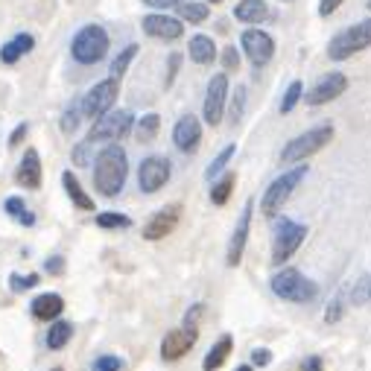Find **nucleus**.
Here are the masks:
<instances>
[{
	"mask_svg": "<svg viewBox=\"0 0 371 371\" xmlns=\"http://www.w3.org/2000/svg\"><path fill=\"white\" fill-rule=\"evenodd\" d=\"M330 140H333V126L330 123L316 126V129H310V132L298 135L296 140H289L284 147V152H281V161L284 164H296V161H304V158L316 155L319 150H325Z\"/></svg>",
	"mask_w": 371,
	"mask_h": 371,
	"instance_id": "5",
	"label": "nucleus"
},
{
	"mask_svg": "<svg viewBox=\"0 0 371 371\" xmlns=\"http://www.w3.org/2000/svg\"><path fill=\"white\" fill-rule=\"evenodd\" d=\"M71 336H73V325H71V321H53L50 333H47V348H50V351H61L64 345L71 342Z\"/></svg>",
	"mask_w": 371,
	"mask_h": 371,
	"instance_id": "26",
	"label": "nucleus"
},
{
	"mask_svg": "<svg viewBox=\"0 0 371 371\" xmlns=\"http://www.w3.org/2000/svg\"><path fill=\"white\" fill-rule=\"evenodd\" d=\"M249 228H252V202H246L243 214L237 219V228L228 240V249H225V263L228 266H240V261H243V252L249 243Z\"/></svg>",
	"mask_w": 371,
	"mask_h": 371,
	"instance_id": "14",
	"label": "nucleus"
},
{
	"mask_svg": "<svg viewBox=\"0 0 371 371\" xmlns=\"http://www.w3.org/2000/svg\"><path fill=\"white\" fill-rule=\"evenodd\" d=\"M368 293H371V278H363V281H360V289L354 293L351 301H354V304H363V301L368 298Z\"/></svg>",
	"mask_w": 371,
	"mask_h": 371,
	"instance_id": "45",
	"label": "nucleus"
},
{
	"mask_svg": "<svg viewBox=\"0 0 371 371\" xmlns=\"http://www.w3.org/2000/svg\"><path fill=\"white\" fill-rule=\"evenodd\" d=\"M96 225H100V228H129V225H132V219H129L126 214L108 211V214H100V217H96Z\"/></svg>",
	"mask_w": 371,
	"mask_h": 371,
	"instance_id": "35",
	"label": "nucleus"
},
{
	"mask_svg": "<svg viewBox=\"0 0 371 371\" xmlns=\"http://www.w3.org/2000/svg\"><path fill=\"white\" fill-rule=\"evenodd\" d=\"M234 152H237V147H234V143H228V147H225L214 161H211V167H208L205 170V175H208V179H217V175L225 170V167H228V161L234 158Z\"/></svg>",
	"mask_w": 371,
	"mask_h": 371,
	"instance_id": "32",
	"label": "nucleus"
},
{
	"mask_svg": "<svg viewBox=\"0 0 371 371\" xmlns=\"http://www.w3.org/2000/svg\"><path fill=\"white\" fill-rule=\"evenodd\" d=\"M345 88H348L345 73H325L307 94V106H325V103L336 100V96H342Z\"/></svg>",
	"mask_w": 371,
	"mask_h": 371,
	"instance_id": "15",
	"label": "nucleus"
},
{
	"mask_svg": "<svg viewBox=\"0 0 371 371\" xmlns=\"http://www.w3.org/2000/svg\"><path fill=\"white\" fill-rule=\"evenodd\" d=\"M304 237H307V225L293 222V219H278L275 237H272V263H278V266L286 263L301 249Z\"/></svg>",
	"mask_w": 371,
	"mask_h": 371,
	"instance_id": "6",
	"label": "nucleus"
},
{
	"mask_svg": "<svg viewBox=\"0 0 371 371\" xmlns=\"http://www.w3.org/2000/svg\"><path fill=\"white\" fill-rule=\"evenodd\" d=\"M243 108H246V85H240L234 91L231 108H225V111H228V123H240V117H243Z\"/></svg>",
	"mask_w": 371,
	"mask_h": 371,
	"instance_id": "34",
	"label": "nucleus"
},
{
	"mask_svg": "<svg viewBox=\"0 0 371 371\" xmlns=\"http://www.w3.org/2000/svg\"><path fill=\"white\" fill-rule=\"evenodd\" d=\"M64 310V298L59 293H41L32 298V316L41 319V321H53L59 319Z\"/></svg>",
	"mask_w": 371,
	"mask_h": 371,
	"instance_id": "20",
	"label": "nucleus"
},
{
	"mask_svg": "<svg viewBox=\"0 0 371 371\" xmlns=\"http://www.w3.org/2000/svg\"><path fill=\"white\" fill-rule=\"evenodd\" d=\"M175 9H179V18H184L187 24H202V21L211 18V9H208L205 0H196V3H184L182 0Z\"/></svg>",
	"mask_w": 371,
	"mask_h": 371,
	"instance_id": "27",
	"label": "nucleus"
},
{
	"mask_svg": "<svg viewBox=\"0 0 371 371\" xmlns=\"http://www.w3.org/2000/svg\"><path fill=\"white\" fill-rule=\"evenodd\" d=\"M120 94V79H103V82H96L85 96H82V117L88 120H96L103 117L106 111H111V106H115Z\"/></svg>",
	"mask_w": 371,
	"mask_h": 371,
	"instance_id": "9",
	"label": "nucleus"
},
{
	"mask_svg": "<svg viewBox=\"0 0 371 371\" xmlns=\"http://www.w3.org/2000/svg\"><path fill=\"white\" fill-rule=\"evenodd\" d=\"M61 184H64V190H68L71 202L79 208V211H94V199L82 190V184H79V179H76V175H73L71 170L61 175Z\"/></svg>",
	"mask_w": 371,
	"mask_h": 371,
	"instance_id": "24",
	"label": "nucleus"
},
{
	"mask_svg": "<svg viewBox=\"0 0 371 371\" xmlns=\"http://www.w3.org/2000/svg\"><path fill=\"white\" fill-rule=\"evenodd\" d=\"M179 64H182V56L173 53V56H170V76H167V82H173V73H175V68H179Z\"/></svg>",
	"mask_w": 371,
	"mask_h": 371,
	"instance_id": "50",
	"label": "nucleus"
},
{
	"mask_svg": "<svg viewBox=\"0 0 371 371\" xmlns=\"http://www.w3.org/2000/svg\"><path fill=\"white\" fill-rule=\"evenodd\" d=\"M231 351H234V336H231V333L219 336V340L214 342V348L208 351V357L202 360V368H205V371H217V368H222L225 360L231 357Z\"/></svg>",
	"mask_w": 371,
	"mask_h": 371,
	"instance_id": "21",
	"label": "nucleus"
},
{
	"mask_svg": "<svg viewBox=\"0 0 371 371\" xmlns=\"http://www.w3.org/2000/svg\"><path fill=\"white\" fill-rule=\"evenodd\" d=\"M269 286H272V293H275L278 298L296 301V304H307V301H313V298L319 296L316 281H310V278L304 275V272H298V269H281L278 275H272Z\"/></svg>",
	"mask_w": 371,
	"mask_h": 371,
	"instance_id": "2",
	"label": "nucleus"
},
{
	"mask_svg": "<svg viewBox=\"0 0 371 371\" xmlns=\"http://www.w3.org/2000/svg\"><path fill=\"white\" fill-rule=\"evenodd\" d=\"M225 108H228V76L217 73V76H211L208 94H205V123L219 126L225 117Z\"/></svg>",
	"mask_w": 371,
	"mask_h": 371,
	"instance_id": "10",
	"label": "nucleus"
},
{
	"mask_svg": "<svg viewBox=\"0 0 371 371\" xmlns=\"http://www.w3.org/2000/svg\"><path fill=\"white\" fill-rule=\"evenodd\" d=\"M368 9H371V0H368Z\"/></svg>",
	"mask_w": 371,
	"mask_h": 371,
	"instance_id": "53",
	"label": "nucleus"
},
{
	"mask_svg": "<svg viewBox=\"0 0 371 371\" xmlns=\"http://www.w3.org/2000/svg\"><path fill=\"white\" fill-rule=\"evenodd\" d=\"M205 3H219V0H205Z\"/></svg>",
	"mask_w": 371,
	"mask_h": 371,
	"instance_id": "52",
	"label": "nucleus"
},
{
	"mask_svg": "<svg viewBox=\"0 0 371 371\" xmlns=\"http://www.w3.org/2000/svg\"><path fill=\"white\" fill-rule=\"evenodd\" d=\"M88 155H91V143H88V140H82V143H79V147L73 150V164L85 167V164H88Z\"/></svg>",
	"mask_w": 371,
	"mask_h": 371,
	"instance_id": "42",
	"label": "nucleus"
},
{
	"mask_svg": "<svg viewBox=\"0 0 371 371\" xmlns=\"http://www.w3.org/2000/svg\"><path fill=\"white\" fill-rule=\"evenodd\" d=\"M143 32L161 41H179L184 36V24L179 18H170V15H147L143 18Z\"/></svg>",
	"mask_w": 371,
	"mask_h": 371,
	"instance_id": "16",
	"label": "nucleus"
},
{
	"mask_svg": "<svg viewBox=\"0 0 371 371\" xmlns=\"http://www.w3.org/2000/svg\"><path fill=\"white\" fill-rule=\"evenodd\" d=\"M24 138H27V123H21V126L12 132V138H9V147H18V143H21Z\"/></svg>",
	"mask_w": 371,
	"mask_h": 371,
	"instance_id": "49",
	"label": "nucleus"
},
{
	"mask_svg": "<svg viewBox=\"0 0 371 371\" xmlns=\"http://www.w3.org/2000/svg\"><path fill=\"white\" fill-rule=\"evenodd\" d=\"M182 219V205H167L161 208V211L143 225V240H150V243H155V240H164L167 234H173V228L179 225Z\"/></svg>",
	"mask_w": 371,
	"mask_h": 371,
	"instance_id": "13",
	"label": "nucleus"
},
{
	"mask_svg": "<svg viewBox=\"0 0 371 371\" xmlns=\"http://www.w3.org/2000/svg\"><path fill=\"white\" fill-rule=\"evenodd\" d=\"M147 6H152V9H170V6H179L182 0H143Z\"/></svg>",
	"mask_w": 371,
	"mask_h": 371,
	"instance_id": "48",
	"label": "nucleus"
},
{
	"mask_svg": "<svg viewBox=\"0 0 371 371\" xmlns=\"http://www.w3.org/2000/svg\"><path fill=\"white\" fill-rule=\"evenodd\" d=\"M342 319V296H336L330 304H328V313H325V321L328 325H336Z\"/></svg>",
	"mask_w": 371,
	"mask_h": 371,
	"instance_id": "40",
	"label": "nucleus"
},
{
	"mask_svg": "<svg viewBox=\"0 0 371 371\" xmlns=\"http://www.w3.org/2000/svg\"><path fill=\"white\" fill-rule=\"evenodd\" d=\"M234 18L243 24H263L269 21V6L263 0H240L234 6Z\"/></svg>",
	"mask_w": 371,
	"mask_h": 371,
	"instance_id": "22",
	"label": "nucleus"
},
{
	"mask_svg": "<svg viewBox=\"0 0 371 371\" xmlns=\"http://www.w3.org/2000/svg\"><path fill=\"white\" fill-rule=\"evenodd\" d=\"M158 129H161V117L158 115H147V117H140V123H138V140H152L155 135H158Z\"/></svg>",
	"mask_w": 371,
	"mask_h": 371,
	"instance_id": "33",
	"label": "nucleus"
},
{
	"mask_svg": "<svg viewBox=\"0 0 371 371\" xmlns=\"http://www.w3.org/2000/svg\"><path fill=\"white\" fill-rule=\"evenodd\" d=\"M6 214H12L21 225H36V214L27 211L24 199H18V196H9V199H6Z\"/></svg>",
	"mask_w": 371,
	"mask_h": 371,
	"instance_id": "29",
	"label": "nucleus"
},
{
	"mask_svg": "<svg viewBox=\"0 0 371 371\" xmlns=\"http://www.w3.org/2000/svg\"><path fill=\"white\" fill-rule=\"evenodd\" d=\"M202 304H193V307L187 310V316H184V330H190V333H199V319H202Z\"/></svg>",
	"mask_w": 371,
	"mask_h": 371,
	"instance_id": "39",
	"label": "nucleus"
},
{
	"mask_svg": "<svg viewBox=\"0 0 371 371\" xmlns=\"http://www.w3.org/2000/svg\"><path fill=\"white\" fill-rule=\"evenodd\" d=\"M126 175H129L126 150L117 147V143H108L94 161V187L100 190L103 196H117L126 184Z\"/></svg>",
	"mask_w": 371,
	"mask_h": 371,
	"instance_id": "1",
	"label": "nucleus"
},
{
	"mask_svg": "<svg viewBox=\"0 0 371 371\" xmlns=\"http://www.w3.org/2000/svg\"><path fill=\"white\" fill-rule=\"evenodd\" d=\"M340 6H342V0H321V3H319V15H325V18H328V15H333Z\"/></svg>",
	"mask_w": 371,
	"mask_h": 371,
	"instance_id": "46",
	"label": "nucleus"
},
{
	"mask_svg": "<svg viewBox=\"0 0 371 371\" xmlns=\"http://www.w3.org/2000/svg\"><path fill=\"white\" fill-rule=\"evenodd\" d=\"M365 47H371V18L354 24L342 32H336V36L330 38V44H328V56L333 61H345L354 53L365 50Z\"/></svg>",
	"mask_w": 371,
	"mask_h": 371,
	"instance_id": "3",
	"label": "nucleus"
},
{
	"mask_svg": "<svg viewBox=\"0 0 371 371\" xmlns=\"http://www.w3.org/2000/svg\"><path fill=\"white\" fill-rule=\"evenodd\" d=\"M190 59L196 64H211L217 59V47L208 36H193L190 38Z\"/></svg>",
	"mask_w": 371,
	"mask_h": 371,
	"instance_id": "25",
	"label": "nucleus"
},
{
	"mask_svg": "<svg viewBox=\"0 0 371 371\" xmlns=\"http://www.w3.org/2000/svg\"><path fill=\"white\" fill-rule=\"evenodd\" d=\"M79 120H82V100H76V103L61 115V132H64V135L76 132V129H79Z\"/></svg>",
	"mask_w": 371,
	"mask_h": 371,
	"instance_id": "30",
	"label": "nucleus"
},
{
	"mask_svg": "<svg viewBox=\"0 0 371 371\" xmlns=\"http://www.w3.org/2000/svg\"><path fill=\"white\" fill-rule=\"evenodd\" d=\"M234 182H237L234 173H225L222 179L211 187V202H214V205H225V202H228L231 193H234Z\"/></svg>",
	"mask_w": 371,
	"mask_h": 371,
	"instance_id": "28",
	"label": "nucleus"
},
{
	"mask_svg": "<svg viewBox=\"0 0 371 371\" xmlns=\"http://www.w3.org/2000/svg\"><path fill=\"white\" fill-rule=\"evenodd\" d=\"M32 47H36V38H32L29 32H21V36H15L12 41H6L3 47H0V61H3V64H15L21 56H27Z\"/></svg>",
	"mask_w": 371,
	"mask_h": 371,
	"instance_id": "23",
	"label": "nucleus"
},
{
	"mask_svg": "<svg viewBox=\"0 0 371 371\" xmlns=\"http://www.w3.org/2000/svg\"><path fill=\"white\" fill-rule=\"evenodd\" d=\"M47 272H50V275H61V272H64L61 257H50V261H47Z\"/></svg>",
	"mask_w": 371,
	"mask_h": 371,
	"instance_id": "47",
	"label": "nucleus"
},
{
	"mask_svg": "<svg viewBox=\"0 0 371 371\" xmlns=\"http://www.w3.org/2000/svg\"><path fill=\"white\" fill-rule=\"evenodd\" d=\"M301 371H325V363H321V357H316V354H310V357H304Z\"/></svg>",
	"mask_w": 371,
	"mask_h": 371,
	"instance_id": "44",
	"label": "nucleus"
},
{
	"mask_svg": "<svg viewBox=\"0 0 371 371\" xmlns=\"http://www.w3.org/2000/svg\"><path fill=\"white\" fill-rule=\"evenodd\" d=\"M199 340V333H190L184 328H175L164 336V342H161V360H167V363H175V360H182L184 354L196 345Z\"/></svg>",
	"mask_w": 371,
	"mask_h": 371,
	"instance_id": "17",
	"label": "nucleus"
},
{
	"mask_svg": "<svg viewBox=\"0 0 371 371\" xmlns=\"http://www.w3.org/2000/svg\"><path fill=\"white\" fill-rule=\"evenodd\" d=\"M91 371H123V360L117 354H103V357H96Z\"/></svg>",
	"mask_w": 371,
	"mask_h": 371,
	"instance_id": "37",
	"label": "nucleus"
},
{
	"mask_svg": "<svg viewBox=\"0 0 371 371\" xmlns=\"http://www.w3.org/2000/svg\"><path fill=\"white\" fill-rule=\"evenodd\" d=\"M53 371H61V368H53Z\"/></svg>",
	"mask_w": 371,
	"mask_h": 371,
	"instance_id": "54",
	"label": "nucleus"
},
{
	"mask_svg": "<svg viewBox=\"0 0 371 371\" xmlns=\"http://www.w3.org/2000/svg\"><path fill=\"white\" fill-rule=\"evenodd\" d=\"M301 91H304V85L298 82H289V88H286V94H284V100H281V115H289V111L296 108V103L301 100Z\"/></svg>",
	"mask_w": 371,
	"mask_h": 371,
	"instance_id": "36",
	"label": "nucleus"
},
{
	"mask_svg": "<svg viewBox=\"0 0 371 371\" xmlns=\"http://www.w3.org/2000/svg\"><path fill=\"white\" fill-rule=\"evenodd\" d=\"M15 182L27 190H38L41 187V158L36 150H27V155L21 158L18 170H15Z\"/></svg>",
	"mask_w": 371,
	"mask_h": 371,
	"instance_id": "19",
	"label": "nucleus"
},
{
	"mask_svg": "<svg viewBox=\"0 0 371 371\" xmlns=\"http://www.w3.org/2000/svg\"><path fill=\"white\" fill-rule=\"evenodd\" d=\"M307 175V167H296V170H289V173H284L281 179H275L269 187H266V193H263V199H261V211H263V217H275L281 208L286 205V199H289V193H293L298 184H301V179Z\"/></svg>",
	"mask_w": 371,
	"mask_h": 371,
	"instance_id": "7",
	"label": "nucleus"
},
{
	"mask_svg": "<svg viewBox=\"0 0 371 371\" xmlns=\"http://www.w3.org/2000/svg\"><path fill=\"white\" fill-rule=\"evenodd\" d=\"M71 53L79 64H96L108 53V32L96 24L82 27L71 41Z\"/></svg>",
	"mask_w": 371,
	"mask_h": 371,
	"instance_id": "4",
	"label": "nucleus"
},
{
	"mask_svg": "<svg viewBox=\"0 0 371 371\" xmlns=\"http://www.w3.org/2000/svg\"><path fill=\"white\" fill-rule=\"evenodd\" d=\"M222 64H225V73H234L240 68V56L234 47H225V53H222Z\"/></svg>",
	"mask_w": 371,
	"mask_h": 371,
	"instance_id": "41",
	"label": "nucleus"
},
{
	"mask_svg": "<svg viewBox=\"0 0 371 371\" xmlns=\"http://www.w3.org/2000/svg\"><path fill=\"white\" fill-rule=\"evenodd\" d=\"M240 41H243V53L249 56L254 68H263V64H269L272 56H275V41H272V36H266L263 29H246Z\"/></svg>",
	"mask_w": 371,
	"mask_h": 371,
	"instance_id": "12",
	"label": "nucleus"
},
{
	"mask_svg": "<svg viewBox=\"0 0 371 371\" xmlns=\"http://www.w3.org/2000/svg\"><path fill=\"white\" fill-rule=\"evenodd\" d=\"M272 363V351L269 348H254L252 351V365H269Z\"/></svg>",
	"mask_w": 371,
	"mask_h": 371,
	"instance_id": "43",
	"label": "nucleus"
},
{
	"mask_svg": "<svg viewBox=\"0 0 371 371\" xmlns=\"http://www.w3.org/2000/svg\"><path fill=\"white\" fill-rule=\"evenodd\" d=\"M234 371H254V365H249V363H246V365H237Z\"/></svg>",
	"mask_w": 371,
	"mask_h": 371,
	"instance_id": "51",
	"label": "nucleus"
},
{
	"mask_svg": "<svg viewBox=\"0 0 371 371\" xmlns=\"http://www.w3.org/2000/svg\"><path fill=\"white\" fill-rule=\"evenodd\" d=\"M170 182V161L164 155H150L138 167V184L143 193H155Z\"/></svg>",
	"mask_w": 371,
	"mask_h": 371,
	"instance_id": "11",
	"label": "nucleus"
},
{
	"mask_svg": "<svg viewBox=\"0 0 371 371\" xmlns=\"http://www.w3.org/2000/svg\"><path fill=\"white\" fill-rule=\"evenodd\" d=\"M138 56V44H129L126 47V50L115 59V61H111V76H115V79H120L126 71H129V64H132V59Z\"/></svg>",
	"mask_w": 371,
	"mask_h": 371,
	"instance_id": "31",
	"label": "nucleus"
},
{
	"mask_svg": "<svg viewBox=\"0 0 371 371\" xmlns=\"http://www.w3.org/2000/svg\"><path fill=\"white\" fill-rule=\"evenodd\" d=\"M132 126H135V117H132V111H106L103 117H96L94 126H91V132H88V143H100V140H120L126 138L129 132H132Z\"/></svg>",
	"mask_w": 371,
	"mask_h": 371,
	"instance_id": "8",
	"label": "nucleus"
},
{
	"mask_svg": "<svg viewBox=\"0 0 371 371\" xmlns=\"http://www.w3.org/2000/svg\"><path fill=\"white\" fill-rule=\"evenodd\" d=\"M9 286H12V293H27V289L38 286V275H36V272H32V275H12Z\"/></svg>",
	"mask_w": 371,
	"mask_h": 371,
	"instance_id": "38",
	"label": "nucleus"
},
{
	"mask_svg": "<svg viewBox=\"0 0 371 371\" xmlns=\"http://www.w3.org/2000/svg\"><path fill=\"white\" fill-rule=\"evenodd\" d=\"M199 140H202V123L199 117H193V115H184L179 117V123L173 126V143L179 147L182 152H193L199 147Z\"/></svg>",
	"mask_w": 371,
	"mask_h": 371,
	"instance_id": "18",
	"label": "nucleus"
},
{
	"mask_svg": "<svg viewBox=\"0 0 371 371\" xmlns=\"http://www.w3.org/2000/svg\"><path fill=\"white\" fill-rule=\"evenodd\" d=\"M368 298H371V293H368Z\"/></svg>",
	"mask_w": 371,
	"mask_h": 371,
	"instance_id": "55",
	"label": "nucleus"
}]
</instances>
